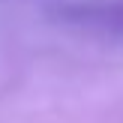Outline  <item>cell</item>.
Listing matches in <instances>:
<instances>
[{"label":"cell","instance_id":"obj_1","mask_svg":"<svg viewBox=\"0 0 123 123\" xmlns=\"http://www.w3.org/2000/svg\"><path fill=\"white\" fill-rule=\"evenodd\" d=\"M63 24L99 33L108 39H123V0H75L54 9Z\"/></svg>","mask_w":123,"mask_h":123}]
</instances>
